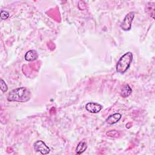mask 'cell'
<instances>
[{"label": "cell", "mask_w": 155, "mask_h": 155, "mask_svg": "<svg viewBox=\"0 0 155 155\" xmlns=\"http://www.w3.org/2000/svg\"><path fill=\"white\" fill-rule=\"evenodd\" d=\"M31 98V93L27 87H19L10 91L7 96V100L10 102H25Z\"/></svg>", "instance_id": "cell-1"}, {"label": "cell", "mask_w": 155, "mask_h": 155, "mask_svg": "<svg viewBox=\"0 0 155 155\" xmlns=\"http://www.w3.org/2000/svg\"><path fill=\"white\" fill-rule=\"evenodd\" d=\"M133 54L131 52L128 51L123 54L116 64V71L117 72L124 74L130 68L131 63L133 60Z\"/></svg>", "instance_id": "cell-2"}, {"label": "cell", "mask_w": 155, "mask_h": 155, "mask_svg": "<svg viewBox=\"0 0 155 155\" xmlns=\"http://www.w3.org/2000/svg\"><path fill=\"white\" fill-rule=\"evenodd\" d=\"M134 16H135L134 12H129L127 15H126V16H125V18L120 25V27L123 30L128 31L131 29V24H132V22H133Z\"/></svg>", "instance_id": "cell-3"}, {"label": "cell", "mask_w": 155, "mask_h": 155, "mask_svg": "<svg viewBox=\"0 0 155 155\" xmlns=\"http://www.w3.org/2000/svg\"><path fill=\"white\" fill-rule=\"evenodd\" d=\"M34 149L36 152H39L42 154H47L50 153L49 147L42 140H37L34 143Z\"/></svg>", "instance_id": "cell-4"}, {"label": "cell", "mask_w": 155, "mask_h": 155, "mask_svg": "<svg viewBox=\"0 0 155 155\" xmlns=\"http://www.w3.org/2000/svg\"><path fill=\"white\" fill-rule=\"evenodd\" d=\"M102 108V106L96 102H88L85 105V109L91 113H97Z\"/></svg>", "instance_id": "cell-5"}, {"label": "cell", "mask_w": 155, "mask_h": 155, "mask_svg": "<svg viewBox=\"0 0 155 155\" xmlns=\"http://www.w3.org/2000/svg\"><path fill=\"white\" fill-rule=\"evenodd\" d=\"M38 57V54L36 52V51L34 50H31L28 51L25 53L24 58L27 61L31 62V61H34L36 60Z\"/></svg>", "instance_id": "cell-6"}, {"label": "cell", "mask_w": 155, "mask_h": 155, "mask_svg": "<svg viewBox=\"0 0 155 155\" xmlns=\"http://www.w3.org/2000/svg\"><path fill=\"white\" fill-rule=\"evenodd\" d=\"M122 115L119 113H114L112 115H110L107 119H106V122L108 124H116V122H117L121 118Z\"/></svg>", "instance_id": "cell-7"}, {"label": "cell", "mask_w": 155, "mask_h": 155, "mask_svg": "<svg viewBox=\"0 0 155 155\" xmlns=\"http://www.w3.org/2000/svg\"><path fill=\"white\" fill-rule=\"evenodd\" d=\"M131 91L132 90L131 87L128 84H125L121 88L120 94L123 97H127L131 94Z\"/></svg>", "instance_id": "cell-8"}, {"label": "cell", "mask_w": 155, "mask_h": 155, "mask_svg": "<svg viewBox=\"0 0 155 155\" xmlns=\"http://www.w3.org/2000/svg\"><path fill=\"white\" fill-rule=\"evenodd\" d=\"M87 148V145L85 142H83V141L80 142L76 147V154H81L82 153H84L86 150Z\"/></svg>", "instance_id": "cell-9"}, {"label": "cell", "mask_w": 155, "mask_h": 155, "mask_svg": "<svg viewBox=\"0 0 155 155\" xmlns=\"http://www.w3.org/2000/svg\"><path fill=\"white\" fill-rule=\"evenodd\" d=\"M106 134L108 136L111 137H117L119 136V133L116 130H110L108 132H107Z\"/></svg>", "instance_id": "cell-10"}, {"label": "cell", "mask_w": 155, "mask_h": 155, "mask_svg": "<svg viewBox=\"0 0 155 155\" xmlns=\"http://www.w3.org/2000/svg\"><path fill=\"white\" fill-rule=\"evenodd\" d=\"M9 16V13L6 10H1V19L5 20Z\"/></svg>", "instance_id": "cell-11"}, {"label": "cell", "mask_w": 155, "mask_h": 155, "mask_svg": "<svg viewBox=\"0 0 155 155\" xmlns=\"http://www.w3.org/2000/svg\"><path fill=\"white\" fill-rule=\"evenodd\" d=\"M1 90L2 92H6L8 90V87L7 84L5 83V82L4 81V80L2 79H1Z\"/></svg>", "instance_id": "cell-12"}]
</instances>
